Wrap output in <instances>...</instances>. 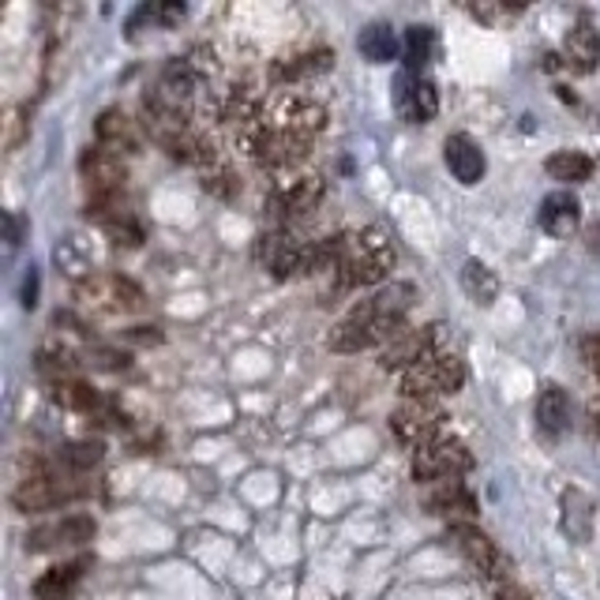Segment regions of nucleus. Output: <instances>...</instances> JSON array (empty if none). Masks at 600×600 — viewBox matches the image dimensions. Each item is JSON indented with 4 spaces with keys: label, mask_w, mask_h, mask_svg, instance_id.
I'll return each mask as SVG.
<instances>
[{
    "label": "nucleus",
    "mask_w": 600,
    "mask_h": 600,
    "mask_svg": "<svg viewBox=\"0 0 600 600\" xmlns=\"http://www.w3.org/2000/svg\"><path fill=\"white\" fill-rule=\"evenodd\" d=\"M394 263H399V252H394L391 236L379 226H368L360 233L338 241V267H334V275H338L346 289L379 286L394 270Z\"/></svg>",
    "instance_id": "obj_1"
},
{
    "label": "nucleus",
    "mask_w": 600,
    "mask_h": 600,
    "mask_svg": "<svg viewBox=\"0 0 600 600\" xmlns=\"http://www.w3.org/2000/svg\"><path fill=\"white\" fill-rule=\"evenodd\" d=\"M86 492L83 476H68V473H53V470H34L26 473L12 492L15 510L23 515H42V510H57L65 503H76Z\"/></svg>",
    "instance_id": "obj_2"
},
{
    "label": "nucleus",
    "mask_w": 600,
    "mask_h": 600,
    "mask_svg": "<svg viewBox=\"0 0 600 600\" xmlns=\"http://www.w3.org/2000/svg\"><path fill=\"white\" fill-rule=\"evenodd\" d=\"M465 383V365L454 357V353H431L425 365L409 368L402 376V394L405 402H425L431 399H447V394H458Z\"/></svg>",
    "instance_id": "obj_3"
},
{
    "label": "nucleus",
    "mask_w": 600,
    "mask_h": 600,
    "mask_svg": "<svg viewBox=\"0 0 600 600\" xmlns=\"http://www.w3.org/2000/svg\"><path fill=\"white\" fill-rule=\"evenodd\" d=\"M473 470V450L462 439H436L425 450L413 454V481L417 484H439V481H458L462 473Z\"/></svg>",
    "instance_id": "obj_4"
},
{
    "label": "nucleus",
    "mask_w": 600,
    "mask_h": 600,
    "mask_svg": "<svg viewBox=\"0 0 600 600\" xmlns=\"http://www.w3.org/2000/svg\"><path fill=\"white\" fill-rule=\"evenodd\" d=\"M76 297L79 304H86L91 312H109V315L139 312V308H143V289H139L136 281L125 275H102V270L94 278L79 281Z\"/></svg>",
    "instance_id": "obj_5"
},
{
    "label": "nucleus",
    "mask_w": 600,
    "mask_h": 600,
    "mask_svg": "<svg viewBox=\"0 0 600 600\" xmlns=\"http://www.w3.org/2000/svg\"><path fill=\"white\" fill-rule=\"evenodd\" d=\"M391 99H394L399 117L409 120V125H428V120H436V113H439L436 83H431L428 76H420V72H399L394 76Z\"/></svg>",
    "instance_id": "obj_6"
},
{
    "label": "nucleus",
    "mask_w": 600,
    "mask_h": 600,
    "mask_svg": "<svg viewBox=\"0 0 600 600\" xmlns=\"http://www.w3.org/2000/svg\"><path fill=\"white\" fill-rule=\"evenodd\" d=\"M439 425H443V413L436 405H425V402H402L399 409L391 413V431L402 447H409L413 454L425 450L428 443L439 439Z\"/></svg>",
    "instance_id": "obj_7"
},
{
    "label": "nucleus",
    "mask_w": 600,
    "mask_h": 600,
    "mask_svg": "<svg viewBox=\"0 0 600 600\" xmlns=\"http://www.w3.org/2000/svg\"><path fill=\"white\" fill-rule=\"evenodd\" d=\"M99 522L91 515H65L57 522H46L26 533V552H60V549H79V544L94 541Z\"/></svg>",
    "instance_id": "obj_8"
},
{
    "label": "nucleus",
    "mask_w": 600,
    "mask_h": 600,
    "mask_svg": "<svg viewBox=\"0 0 600 600\" xmlns=\"http://www.w3.org/2000/svg\"><path fill=\"white\" fill-rule=\"evenodd\" d=\"M326 125V109L312 99H300V94H286L270 105V128L278 131H293V136H320Z\"/></svg>",
    "instance_id": "obj_9"
},
{
    "label": "nucleus",
    "mask_w": 600,
    "mask_h": 600,
    "mask_svg": "<svg viewBox=\"0 0 600 600\" xmlns=\"http://www.w3.org/2000/svg\"><path fill=\"white\" fill-rule=\"evenodd\" d=\"M425 507L428 515L450 518V526H465L476 518V499L470 496L462 481H439L425 488Z\"/></svg>",
    "instance_id": "obj_10"
},
{
    "label": "nucleus",
    "mask_w": 600,
    "mask_h": 600,
    "mask_svg": "<svg viewBox=\"0 0 600 600\" xmlns=\"http://www.w3.org/2000/svg\"><path fill=\"white\" fill-rule=\"evenodd\" d=\"M323 203V176H300L289 188H281L275 199H267V210H275L278 222H293V218L312 215Z\"/></svg>",
    "instance_id": "obj_11"
},
{
    "label": "nucleus",
    "mask_w": 600,
    "mask_h": 600,
    "mask_svg": "<svg viewBox=\"0 0 600 600\" xmlns=\"http://www.w3.org/2000/svg\"><path fill=\"white\" fill-rule=\"evenodd\" d=\"M436 331L439 326H425V331H402L399 338L391 342V346L383 349V360L379 365L391 372V368H417V365H425V360L436 353Z\"/></svg>",
    "instance_id": "obj_12"
},
{
    "label": "nucleus",
    "mask_w": 600,
    "mask_h": 600,
    "mask_svg": "<svg viewBox=\"0 0 600 600\" xmlns=\"http://www.w3.org/2000/svg\"><path fill=\"white\" fill-rule=\"evenodd\" d=\"M450 541H454V549L470 559V567L476 570V575H484V578H499V567H503V559H499V552H496V544L488 541V536L481 533L476 526H450Z\"/></svg>",
    "instance_id": "obj_13"
},
{
    "label": "nucleus",
    "mask_w": 600,
    "mask_h": 600,
    "mask_svg": "<svg viewBox=\"0 0 600 600\" xmlns=\"http://www.w3.org/2000/svg\"><path fill=\"white\" fill-rule=\"evenodd\" d=\"M53 259H57V267L76 281H86L99 275V244L83 233H68L65 241L53 249Z\"/></svg>",
    "instance_id": "obj_14"
},
{
    "label": "nucleus",
    "mask_w": 600,
    "mask_h": 600,
    "mask_svg": "<svg viewBox=\"0 0 600 600\" xmlns=\"http://www.w3.org/2000/svg\"><path fill=\"white\" fill-rule=\"evenodd\" d=\"M581 226V203L575 192H552L541 199V229L555 241H567L575 236Z\"/></svg>",
    "instance_id": "obj_15"
},
{
    "label": "nucleus",
    "mask_w": 600,
    "mask_h": 600,
    "mask_svg": "<svg viewBox=\"0 0 600 600\" xmlns=\"http://www.w3.org/2000/svg\"><path fill=\"white\" fill-rule=\"evenodd\" d=\"M94 136H99V147L113 150V154H131V150H139L143 143V136H139V125L128 117L125 109H102L99 120H94Z\"/></svg>",
    "instance_id": "obj_16"
},
{
    "label": "nucleus",
    "mask_w": 600,
    "mask_h": 600,
    "mask_svg": "<svg viewBox=\"0 0 600 600\" xmlns=\"http://www.w3.org/2000/svg\"><path fill=\"white\" fill-rule=\"evenodd\" d=\"M443 158H447V170L454 173L458 184H476L484 173H488V158H484V150L473 143L470 136H447L443 143Z\"/></svg>",
    "instance_id": "obj_17"
},
{
    "label": "nucleus",
    "mask_w": 600,
    "mask_h": 600,
    "mask_svg": "<svg viewBox=\"0 0 600 600\" xmlns=\"http://www.w3.org/2000/svg\"><path fill=\"white\" fill-rule=\"evenodd\" d=\"M563 60H567L570 72H597L600 65V34L593 23L578 20L575 26L567 31V38H563Z\"/></svg>",
    "instance_id": "obj_18"
},
{
    "label": "nucleus",
    "mask_w": 600,
    "mask_h": 600,
    "mask_svg": "<svg viewBox=\"0 0 600 600\" xmlns=\"http://www.w3.org/2000/svg\"><path fill=\"white\" fill-rule=\"evenodd\" d=\"M102 458H105L102 439H76V443H65L57 454L49 458L46 470L68 473V476H83V473H91L94 465H102Z\"/></svg>",
    "instance_id": "obj_19"
},
{
    "label": "nucleus",
    "mask_w": 600,
    "mask_h": 600,
    "mask_svg": "<svg viewBox=\"0 0 600 600\" xmlns=\"http://www.w3.org/2000/svg\"><path fill=\"white\" fill-rule=\"evenodd\" d=\"M53 402H57L60 409L86 413V417H99V413L109 409L105 394H99L86 383H79V379H60V383H53Z\"/></svg>",
    "instance_id": "obj_20"
},
{
    "label": "nucleus",
    "mask_w": 600,
    "mask_h": 600,
    "mask_svg": "<svg viewBox=\"0 0 600 600\" xmlns=\"http://www.w3.org/2000/svg\"><path fill=\"white\" fill-rule=\"evenodd\" d=\"M86 567H91L86 559H68V563H60V567L46 570V575L34 581V597L38 600H68Z\"/></svg>",
    "instance_id": "obj_21"
},
{
    "label": "nucleus",
    "mask_w": 600,
    "mask_h": 600,
    "mask_svg": "<svg viewBox=\"0 0 600 600\" xmlns=\"http://www.w3.org/2000/svg\"><path fill=\"white\" fill-rule=\"evenodd\" d=\"M536 428L544 436H559V431L570 428V399L563 386L549 383L541 391V399H536Z\"/></svg>",
    "instance_id": "obj_22"
},
{
    "label": "nucleus",
    "mask_w": 600,
    "mask_h": 600,
    "mask_svg": "<svg viewBox=\"0 0 600 600\" xmlns=\"http://www.w3.org/2000/svg\"><path fill=\"white\" fill-rule=\"evenodd\" d=\"M357 49H360V57L372 60V65H391L402 46H399V34H394L391 23H368L357 38Z\"/></svg>",
    "instance_id": "obj_23"
},
{
    "label": "nucleus",
    "mask_w": 600,
    "mask_h": 600,
    "mask_svg": "<svg viewBox=\"0 0 600 600\" xmlns=\"http://www.w3.org/2000/svg\"><path fill=\"white\" fill-rule=\"evenodd\" d=\"M436 31L425 23H413L409 31H405V42H402V53H405V72H420L425 76V68L436 60Z\"/></svg>",
    "instance_id": "obj_24"
},
{
    "label": "nucleus",
    "mask_w": 600,
    "mask_h": 600,
    "mask_svg": "<svg viewBox=\"0 0 600 600\" xmlns=\"http://www.w3.org/2000/svg\"><path fill=\"white\" fill-rule=\"evenodd\" d=\"M544 170L559 184H581L593 176V158L581 154V150H555V154H549V162H544Z\"/></svg>",
    "instance_id": "obj_25"
},
{
    "label": "nucleus",
    "mask_w": 600,
    "mask_h": 600,
    "mask_svg": "<svg viewBox=\"0 0 600 600\" xmlns=\"http://www.w3.org/2000/svg\"><path fill=\"white\" fill-rule=\"evenodd\" d=\"M462 289L470 293L473 304L488 308L492 300L499 297V278H496V270L484 267L481 259H470V263L462 267Z\"/></svg>",
    "instance_id": "obj_26"
},
{
    "label": "nucleus",
    "mask_w": 600,
    "mask_h": 600,
    "mask_svg": "<svg viewBox=\"0 0 600 600\" xmlns=\"http://www.w3.org/2000/svg\"><path fill=\"white\" fill-rule=\"evenodd\" d=\"M188 15V8L184 4H143L136 15L128 20V38H136L139 34V26H158V31H170V26H176Z\"/></svg>",
    "instance_id": "obj_27"
},
{
    "label": "nucleus",
    "mask_w": 600,
    "mask_h": 600,
    "mask_svg": "<svg viewBox=\"0 0 600 600\" xmlns=\"http://www.w3.org/2000/svg\"><path fill=\"white\" fill-rule=\"evenodd\" d=\"M326 68H334V53L315 49V53H304V57L281 60L275 68V79H308V76H323Z\"/></svg>",
    "instance_id": "obj_28"
},
{
    "label": "nucleus",
    "mask_w": 600,
    "mask_h": 600,
    "mask_svg": "<svg viewBox=\"0 0 600 600\" xmlns=\"http://www.w3.org/2000/svg\"><path fill=\"white\" fill-rule=\"evenodd\" d=\"M563 507H567L563 526L570 529V536H575V541H589V529H593V503H589V496L567 492V496H563Z\"/></svg>",
    "instance_id": "obj_29"
},
{
    "label": "nucleus",
    "mask_w": 600,
    "mask_h": 600,
    "mask_svg": "<svg viewBox=\"0 0 600 600\" xmlns=\"http://www.w3.org/2000/svg\"><path fill=\"white\" fill-rule=\"evenodd\" d=\"M83 357V365H91V368H105V372H117V368H128V357L125 353H117V349H102V346H94V349H83L79 353Z\"/></svg>",
    "instance_id": "obj_30"
},
{
    "label": "nucleus",
    "mask_w": 600,
    "mask_h": 600,
    "mask_svg": "<svg viewBox=\"0 0 600 600\" xmlns=\"http://www.w3.org/2000/svg\"><path fill=\"white\" fill-rule=\"evenodd\" d=\"M470 12H473L476 20H481V23H488V26H499V23L515 20V15H522V8H510V4H473Z\"/></svg>",
    "instance_id": "obj_31"
},
{
    "label": "nucleus",
    "mask_w": 600,
    "mask_h": 600,
    "mask_svg": "<svg viewBox=\"0 0 600 600\" xmlns=\"http://www.w3.org/2000/svg\"><path fill=\"white\" fill-rule=\"evenodd\" d=\"M38 293H42V275H38V267H26V275H23V308H38Z\"/></svg>",
    "instance_id": "obj_32"
},
{
    "label": "nucleus",
    "mask_w": 600,
    "mask_h": 600,
    "mask_svg": "<svg viewBox=\"0 0 600 600\" xmlns=\"http://www.w3.org/2000/svg\"><path fill=\"white\" fill-rule=\"evenodd\" d=\"M581 360H586L589 372L600 379V334H589V338H581Z\"/></svg>",
    "instance_id": "obj_33"
},
{
    "label": "nucleus",
    "mask_w": 600,
    "mask_h": 600,
    "mask_svg": "<svg viewBox=\"0 0 600 600\" xmlns=\"http://www.w3.org/2000/svg\"><path fill=\"white\" fill-rule=\"evenodd\" d=\"M23 109H8V136H4V147L8 150H15L20 147V139H23Z\"/></svg>",
    "instance_id": "obj_34"
},
{
    "label": "nucleus",
    "mask_w": 600,
    "mask_h": 600,
    "mask_svg": "<svg viewBox=\"0 0 600 600\" xmlns=\"http://www.w3.org/2000/svg\"><path fill=\"white\" fill-rule=\"evenodd\" d=\"M125 338L139 342V346H158V342H162V331H158V326H131Z\"/></svg>",
    "instance_id": "obj_35"
},
{
    "label": "nucleus",
    "mask_w": 600,
    "mask_h": 600,
    "mask_svg": "<svg viewBox=\"0 0 600 600\" xmlns=\"http://www.w3.org/2000/svg\"><path fill=\"white\" fill-rule=\"evenodd\" d=\"M4 226H8V249H20L23 244V218L12 210V215L4 218Z\"/></svg>",
    "instance_id": "obj_36"
},
{
    "label": "nucleus",
    "mask_w": 600,
    "mask_h": 600,
    "mask_svg": "<svg viewBox=\"0 0 600 600\" xmlns=\"http://www.w3.org/2000/svg\"><path fill=\"white\" fill-rule=\"evenodd\" d=\"M586 249L593 252V255H600V222H593L586 229Z\"/></svg>",
    "instance_id": "obj_37"
},
{
    "label": "nucleus",
    "mask_w": 600,
    "mask_h": 600,
    "mask_svg": "<svg viewBox=\"0 0 600 600\" xmlns=\"http://www.w3.org/2000/svg\"><path fill=\"white\" fill-rule=\"evenodd\" d=\"M499 600H533L526 593V589H518V586H503L499 589Z\"/></svg>",
    "instance_id": "obj_38"
},
{
    "label": "nucleus",
    "mask_w": 600,
    "mask_h": 600,
    "mask_svg": "<svg viewBox=\"0 0 600 600\" xmlns=\"http://www.w3.org/2000/svg\"><path fill=\"white\" fill-rule=\"evenodd\" d=\"M593 428L600 431V405H597V409H593Z\"/></svg>",
    "instance_id": "obj_39"
}]
</instances>
